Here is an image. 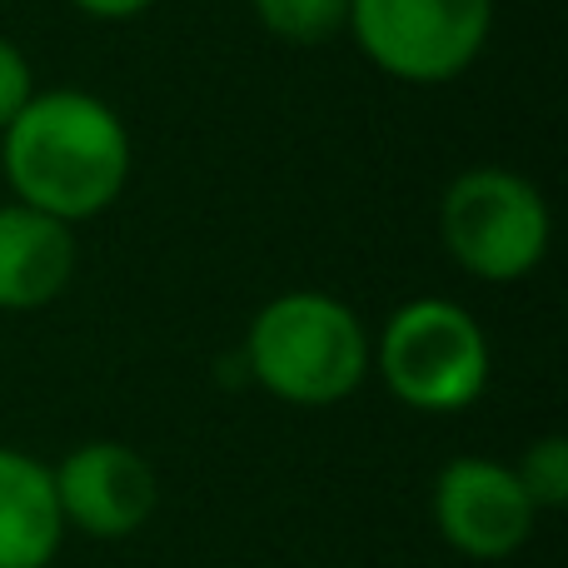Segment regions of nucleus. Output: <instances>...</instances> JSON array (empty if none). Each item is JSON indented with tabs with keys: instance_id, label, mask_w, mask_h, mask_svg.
Returning a JSON list of instances; mask_svg holds the SVG:
<instances>
[{
	"instance_id": "39448f33",
	"label": "nucleus",
	"mask_w": 568,
	"mask_h": 568,
	"mask_svg": "<svg viewBox=\"0 0 568 568\" xmlns=\"http://www.w3.org/2000/svg\"><path fill=\"white\" fill-rule=\"evenodd\" d=\"M344 36L399 85H449L489 50L494 0H349Z\"/></svg>"
},
{
	"instance_id": "9d476101",
	"label": "nucleus",
	"mask_w": 568,
	"mask_h": 568,
	"mask_svg": "<svg viewBox=\"0 0 568 568\" xmlns=\"http://www.w3.org/2000/svg\"><path fill=\"white\" fill-rule=\"evenodd\" d=\"M250 10L270 40L300 50L324 45L349 26V0H250Z\"/></svg>"
},
{
	"instance_id": "7ed1b4c3",
	"label": "nucleus",
	"mask_w": 568,
	"mask_h": 568,
	"mask_svg": "<svg viewBox=\"0 0 568 568\" xmlns=\"http://www.w3.org/2000/svg\"><path fill=\"white\" fill-rule=\"evenodd\" d=\"M374 374L414 414H464L484 399L494 349L484 324L444 294H419L389 310L374 334Z\"/></svg>"
},
{
	"instance_id": "ddd939ff",
	"label": "nucleus",
	"mask_w": 568,
	"mask_h": 568,
	"mask_svg": "<svg viewBox=\"0 0 568 568\" xmlns=\"http://www.w3.org/2000/svg\"><path fill=\"white\" fill-rule=\"evenodd\" d=\"M80 16L105 20V26H120V20H140L145 10H155L160 0H70Z\"/></svg>"
},
{
	"instance_id": "f257e3e1",
	"label": "nucleus",
	"mask_w": 568,
	"mask_h": 568,
	"mask_svg": "<svg viewBox=\"0 0 568 568\" xmlns=\"http://www.w3.org/2000/svg\"><path fill=\"white\" fill-rule=\"evenodd\" d=\"M0 175L10 200L75 230L115 210L130 190V125L110 100L90 90H36L26 110L0 130Z\"/></svg>"
},
{
	"instance_id": "423d86ee",
	"label": "nucleus",
	"mask_w": 568,
	"mask_h": 568,
	"mask_svg": "<svg viewBox=\"0 0 568 568\" xmlns=\"http://www.w3.org/2000/svg\"><path fill=\"white\" fill-rule=\"evenodd\" d=\"M434 534L474 564L514 559L539 529V509L524 494L514 464L489 454H454L429 489Z\"/></svg>"
},
{
	"instance_id": "1a4fd4ad",
	"label": "nucleus",
	"mask_w": 568,
	"mask_h": 568,
	"mask_svg": "<svg viewBox=\"0 0 568 568\" xmlns=\"http://www.w3.org/2000/svg\"><path fill=\"white\" fill-rule=\"evenodd\" d=\"M65 549L50 464L0 444V568H50Z\"/></svg>"
},
{
	"instance_id": "f8f14e48",
	"label": "nucleus",
	"mask_w": 568,
	"mask_h": 568,
	"mask_svg": "<svg viewBox=\"0 0 568 568\" xmlns=\"http://www.w3.org/2000/svg\"><path fill=\"white\" fill-rule=\"evenodd\" d=\"M30 95H36V70H30L26 50H20L16 40L0 36V130L26 110Z\"/></svg>"
},
{
	"instance_id": "f03ea898",
	"label": "nucleus",
	"mask_w": 568,
	"mask_h": 568,
	"mask_svg": "<svg viewBox=\"0 0 568 568\" xmlns=\"http://www.w3.org/2000/svg\"><path fill=\"white\" fill-rule=\"evenodd\" d=\"M245 369L290 409H329L364 389L374 369V334L339 294L284 290L250 320Z\"/></svg>"
},
{
	"instance_id": "6e6552de",
	"label": "nucleus",
	"mask_w": 568,
	"mask_h": 568,
	"mask_svg": "<svg viewBox=\"0 0 568 568\" xmlns=\"http://www.w3.org/2000/svg\"><path fill=\"white\" fill-rule=\"evenodd\" d=\"M80 265L75 230L40 210L0 205V314H36L70 290Z\"/></svg>"
},
{
	"instance_id": "0eeeda50",
	"label": "nucleus",
	"mask_w": 568,
	"mask_h": 568,
	"mask_svg": "<svg viewBox=\"0 0 568 568\" xmlns=\"http://www.w3.org/2000/svg\"><path fill=\"white\" fill-rule=\"evenodd\" d=\"M65 534L95 544L135 539L160 509V474L135 444L85 439L50 469Z\"/></svg>"
},
{
	"instance_id": "9b49d317",
	"label": "nucleus",
	"mask_w": 568,
	"mask_h": 568,
	"mask_svg": "<svg viewBox=\"0 0 568 568\" xmlns=\"http://www.w3.org/2000/svg\"><path fill=\"white\" fill-rule=\"evenodd\" d=\"M514 474H519L524 494L534 499L539 514L564 509L568 504V439L564 434H544V439H534L529 449L519 454Z\"/></svg>"
},
{
	"instance_id": "20e7f679",
	"label": "nucleus",
	"mask_w": 568,
	"mask_h": 568,
	"mask_svg": "<svg viewBox=\"0 0 568 568\" xmlns=\"http://www.w3.org/2000/svg\"><path fill=\"white\" fill-rule=\"evenodd\" d=\"M444 255L479 284H519L544 265L554 215L529 175L504 165H474L439 195Z\"/></svg>"
}]
</instances>
